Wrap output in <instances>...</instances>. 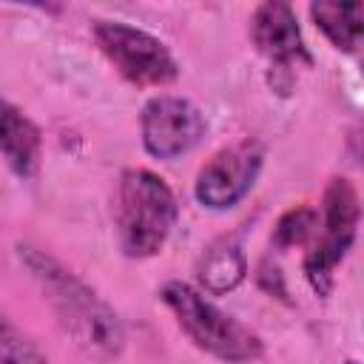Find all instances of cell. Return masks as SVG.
<instances>
[{
	"label": "cell",
	"mask_w": 364,
	"mask_h": 364,
	"mask_svg": "<svg viewBox=\"0 0 364 364\" xmlns=\"http://www.w3.org/2000/svg\"><path fill=\"white\" fill-rule=\"evenodd\" d=\"M179 202L171 185L148 168H125L114 193V233L125 259H154L171 239Z\"/></svg>",
	"instance_id": "7a4b0ae2"
},
{
	"label": "cell",
	"mask_w": 364,
	"mask_h": 364,
	"mask_svg": "<svg viewBox=\"0 0 364 364\" xmlns=\"http://www.w3.org/2000/svg\"><path fill=\"white\" fill-rule=\"evenodd\" d=\"M316 222H318V210L310 208V205H296L290 210H284L273 228V236L270 242L279 247V250H290L296 245H304L310 242L313 230H316Z\"/></svg>",
	"instance_id": "4fadbf2b"
},
{
	"label": "cell",
	"mask_w": 364,
	"mask_h": 364,
	"mask_svg": "<svg viewBox=\"0 0 364 364\" xmlns=\"http://www.w3.org/2000/svg\"><path fill=\"white\" fill-rule=\"evenodd\" d=\"M0 364H51L40 344L0 310Z\"/></svg>",
	"instance_id": "7c38bea8"
},
{
	"label": "cell",
	"mask_w": 364,
	"mask_h": 364,
	"mask_svg": "<svg viewBox=\"0 0 364 364\" xmlns=\"http://www.w3.org/2000/svg\"><path fill=\"white\" fill-rule=\"evenodd\" d=\"M245 276H247V253L239 233L219 236L202 250L196 262V282L199 290L208 296H225L236 290L245 282Z\"/></svg>",
	"instance_id": "30bf717a"
},
{
	"label": "cell",
	"mask_w": 364,
	"mask_h": 364,
	"mask_svg": "<svg viewBox=\"0 0 364 364\" xmlns=\"http://www.w3.org/2000/svg\"><path fill=\"white\" fill-rule=\"evenodd\" d=\"M0 159L17 179H31L43 162V131L14 102L0 97Z\"/></svg>",
	"instance_id": "9c48e42d"
},
{
	"label": "cell",
	"mask_w": 364,
	"mask_h": 364,
	"mask_svg": "<svg viewBox=\"0 0 364 364\" xmlns=\"http://www.w3.org/2000/svg\"><path fill=\"white\" fill-rule=\"evenodd\" d=\"M264 168V145L253 136L219 148L193 179V199L208 210L239 205L256 185Z\"/></svg>",
	"instance_id": "52a82bcc"
},
{
	"label": "cell",
	"mask_w": 364,
	"mask_h": 364,
	"mask_svg": "<svg viewBox=\"0 0 364 364\" xmlns=\"http://www.w3.org/2000/svg\"><path fill=\"white\" fill-rule=\"evenodd\" d=\"M344 364H358V361H355V358H347V361H344Z\"/></svg>",
	"instance_id": "5bb4252c"
},
{
	"label": "cell",
	"mask_w": 364,
	"mask_h": 364,
	"mask_svg": "<svg viewBox=\"0 0 364 364\" xmlns=\"http://www.w3.org/2000/svg\"><path fill=\"white\" fill-rule=\"evenodd\" d=\"M358 219H361V205H358L355 185L347 176H333L324 185L318 222H316L310 247L301 262L304 279L316 296H321V299L330 296V290L336 284V270L341 267V262L347 259V253L355 242Z\"/></svg>",
	"instance_id": "277c9868"
},
{
	"label": "cell",
	"mask_w": 364,
	"mask_h": 364,
	"mask_svg": "<svg viewBox=\"0 0 364 364\" xmlns=\"http://www.w3.org/2000/svg\"><path fill=\"white\" fill-rule=\"evenodd\" d=\"M156 296L173 316L176 327L188 336V341L205 355L222 364H253L264 355L262 336L210 301L199 287L171 279L156 290Z\"/></svg>",
	"instance_id": "3957f363"
},
{
	"label": "cell",
	"mask_w": 364,
	"mask_h": 364,
	"mask_svg": "<svg viewBox=\"0 0 364 364\" xmlns=\"http://www.w3.org/2000/svg\"><path fill=\"white\" fill-rule=\"evenodd\" d=\"M208 134V119L196 102L179 94H156L139 111V139L154 159H176L191 154Z\"/></svg>",
	"instance_id": "ba28073f"
},
{
	"label": "cell",
	"mask_w": 364,
	"mask_h": 364,
	"mask_svg": "<svg viewBox=\"0 0 364 364\" xmlns=\"http://www.w3.org/2000/svg\"><path fill=\"white\" fill-rule=\"evenodd\" d=\"M17 259L37 284L63 336L94 361H114L125 350V324L119 313L68 264L48 250L20 242Z\"/></svg>",
	"instance_id": "6da1fadb"
},
{
	"label": "cell",
	"mask_w": 364,
	"mask_h": 364,
	"mask_svg": "<svg viewBox=\"0 0 364 364\" xmlns=\"http://www.w3.org/2000/svg\"><path fill=\"white\" fill-rule=\"evenodd\" d=\"M91 37L108 65L134 88H165L179 80L173 51L139 26L125 20H94Z\"/></svg>",
	"instance_id": "5b68a950"
},
{
	"label": "cell",
	"mask_w": 364,
	"mask_h": 364,
	"mask_svg": "<svg viewBox=\"0 0 364 364\" xmlns=\"http://www.w3.org/2000/svg\"><path fill=\"white\" fill-rule=\"evenodd\" d=\"M310 20L316 28L327 37V43L336 51L355 54L361 46L364 34V17H361V3H338V0H318L310 3Z\"/></svg>",
	"instance_id": "8fae6325"
},
{
	"label": "cell",
	"mask_w": 364,
	"mask_h": 364,
	"mask_svg": "<svg viewBox=\"0 0 364 364\" xmlns=\"http://www.w3.org/2000/svg\"><path fill=\"white\" fill-rule=\"evenodd\" d=\"M247 34L256 51L270 65V88L279 94H290L299 68L313 65V54L304 43L299 17L290 3L264 0L250 11Z\"/></svg>",
	"instance_id": "8992f818"
}]
</instances>
